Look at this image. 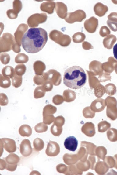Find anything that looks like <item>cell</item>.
I'll return each mask as SVG.
<instances>
[{
    "label": "cell",
    "instance_id": "6da1fadb",
    "mask_svg": "<svg viewBox=\"0 0 117 175\" xmlns=\"http://www.w3.org/2000/svg\"><path fill=\"white\" fill-rule=\"evenodd\" d=\"M48 39L47 33L44 29L40 27L30 28L22 37V47L28 53H37L44 47Z\"/></svg>",
    "mask_w": 117,
    "mask_h": 175
},
{
    "label": "cell",
    "instance_id": "7a4b0ae2",
    "mask_svg": "<svg viewBox=\"0 0 117 175\" xmlns=\"http://www.w3.org/2000/svg\"><path fill=\"white\" fill-rule=\"evenodd\" d=\"M87 79V76L84 70L80 66H74L66 70L63 81L68 87L78 89L84 86Z\"/></svg>",
    "mask_w": 117,
    "mask_h": 175
},
{
    "label": "cell",
    "instance_id": "3957f363",
    "mask_svg": "<svg viewBox=\"0 0 117 175\" xmlns=\"http://www.w3.org/2000/svg\"><path fill=\"white\" fill-rule=\"evenodd\" d=\"M20 160V157L17 155L10 153L2 160V166L0 169L3 170L5 169L10 171H13L16 170Z\"/></svg>",
    "mask_w": 117,
    "mask_h": 175
},
{
    "label": "cell",
    "instance_id": "277c9868",
    "mask_svg": "<svg viewBox=\"0 0 117 175\" xmlns=\"http://www.w3.org/2000/svg\"><path fill=\"white\" fill-rule=\"evenodd\" d=\"M1 145L5 150L9 153L15 152L16 149V146L15 141L13 139L3 138L0 139Z\"/></svg>",
    "mask_w": 117,
    "mask_h": 175
},
{
    "label": "cell",
    "instance_id": "5b68a950",
    "mask_svg": "<svg viewBox=\"0 0 117 175\" xmlns=\"http://www.w3.org/2000/svg\"><path fill=\"white\" fill-rule=\"evenodd\" d=\"M60 152L58 144L55 142L50 141L45 150L47 155L49 156H55L58 154Z\"/></svg>",
    "mask_w": 117,
    "mask_h": 175
},
{
    "label": "cell",
    "instance_id": "8992f818",
    "mask_svg": "<svg viewBox=\"0 0 117 175\" xmlns=\"http://www.w3.org/2000/svg\"><path fill=\"white\" fill-rule=\"evenodd\" d=\"M20 151L21 155L24 157H27L31 155L32 149L29 140L26 139L22 141L20 145Z\"/></svg>",
    "mask_w": 117,
    "mask_h": 175
},
{
    "label": "cell",
    "instance_id": "52a82bcc",
    "mask_svg": "<svg viewBox=\"0 0 117 175\" xmlns=\"http://www.w3.org/2000/svg\"><path fill=\"white\" fill-rule=\"evenodd\" d=\"M78 145V141L74 136L67 137L64 142V146L67 149L74 152L76 149Z\"/></svg>",
    "mask_w": 117,
    "mask_h": 175
},
{
    "label": "cell",
    "instance_id": "ba28073f",
    "mask_svg": "<svg viewBox=\"0 0 117 175\" xmlns=\"http://www.w3.org/2000/svg\"><path fill=\"white\" fill-rule=\"evenodd\" d=\"M48 81H49L55 85H57L60 82V75L55 70H50L46 72Z\"/></svg>",
    "mask_w": 117,
    "mask_h": 175
},
{
    "label": "cell",
    "instance_id": "9c48e42d",
    "mask_svg": "<svg viewBox=\"0 0 117 175\" xmlns=\"http://www.w3.org/2000/svg\"><path fill=\"white\" fill-rule=\"evenodd\" d=\"M87 123L82 127L81 131L86 136L89 137L93 136L95 133V129L93 124Z\"/></svg>",
    "mask_w": 117,
    "mask_h": 175
},
{
    "label": "cell",
    "instance_id": "30bf717a",
    "mask_svg": "<svg viewBox=\"0 0 117 175\" xmlns=\"http://www.w3.org/2000/svg\"><path fill=\"white\" fill-rule=\"evenodd\" d=\"M32 131V129L30 126L24 124L20 126L19 129V132L22 136L29 137L31 135Z\"/></svg>",
    "mask_w": 117,
    "mask_h": 175
},
{
    "label": "cell",
    "instance_id": "8fae6325",
    "mask_svg": "<svg viewBox=\"0 0 117 175\" xmlns=\"http://www.w3.org/2000/svg\"><path fill=\"white\" fill-rule=\"evenodd\" d=\"M44 64L41 61L35 62L34 64V69L36 75H41L43 74V72L45 69Z\"/></svg>",
    "mask_w": 117,
    "mask_h": 175
},
{
    "label": "cell",
    "instance_id": "7c38bea8",
    "mask_svg": "<svg viewBox=\"0 0 117 175\" xmlns=\"http://www.w3.org/2000/svg\"><path fill=\"white\" fill-rule=\"evenodd\" d=\"M48 81L46 73H43L41 75H35L33 78L34 83L37 85H43Z\"/></svg>",
    "mask_w": 117,
    "mask_h": 175
},
{
    "label": "cell",
    "instance_id": "4fadbf2b",
    "mask_svg": "<svg viewBox=\"0 0 117 175\" xmlns=\"http://www.w3.org/2000/svg\"><path fill=\"white\" fill-rule=\"evenodd\" d=\"M13 68L9 66H6L2 70V75L4 77L12 78L15 74Z\"/></svg>",
    "mask_w": 117,
    "mask_h": 175
},
{
    "label": "cell",
    "instance_id": "5bb4252c",
    "mask_svg": "<svg viewBox=\"0 0 117 175\" xmlns=\"http://www.w3.org/2000/svg\"><path fill=\"white\" fill-rule=\"evenodd\" d=\"M76 155H72L68 153L65 154L63 157L65 163L68 165H70L76 163Z\"/></svg>",
    "mask_w": 117,
    "mask_h": 175
},
{
    "label": "cell",
    "instance_id": "9a60e30c",
    "mask_svg": "<svg viewBox=\"0 0 117 175\" xmlns=\"http://www.w3.org/2000/svg\"><path fill=\"white\" fill-rule=\"evenodd\" d=\"M33 144L34 149L36 151L42 150L44 147V144L43 141L39 138H36L34 140Z\"/></svg>",
    "mask_w": 117,
    "mask_h": 175
},
{
    "label": "cell",
    "instance_id": "2e32d148",
    "mask_svg": "<svg viewBox=\"0 0 117 175\" xmlns=\"http://www.w3.org/2000/svg\"><path fill=\"white\" fill-rule=\"evenodd\" d=\"M46 92L42 86H37L34 90V97L35 99L42 98L45 96Z\"/></svg>",
    "mask_w": 117,
    "mask_h": 175
},
{
    "label": "cell",
    "instance_id": "e0dca14e",
    "mask_svg": "<svg viewBox=\"0 0 117 175\" xmlns=\"http://www.w3.org/2000/svg\"><path fill=\"white\" fill-rule=\"evenodd\" d=\"M11 79L12 85L15 88H18L21 86L22 82V76L15 74Z\"/></svg>",
    "mask_w": 117,
    "mask_h": 175
},
{
    "label": "cell",
    "instance_id": "ac0fdd59",
    "mask_svg": "<svg viewBox=\"0 0 117 175\" xmlns=\"http://www.w3.org/2000/svg\"><path fill=\"white\" fill-rule=\"evenodd\" d=\"M107 135L108 139L111 142L117 141V130L114 128L110 129L107 132Z\"/></svg>",
    "mask_w": 117,
    "mask_h": 175
},
{
    "label": "cell",
    "instance_id": "d6986e66",
    "mask_svg": "<svg viewBox=\"0 0 117 175\" xmlns=\"http://www.w3.org/2000/svg\"><path fill=\"white\" fill-rule=\"evenodd\" d=\"M11 85V81L9 78L6 77L0 74V86L4 88L9 87Z\"/></svg>",
    "mask_w": 117,
    "mask_h": 175
},
{
    "label": "cell",
    "instance_id": "ffe728a7",
    "mask_svg": "<svg viewBox=\"0 0 117 175\" xmlns=\"http://www.w3.org/2000/svg\"><path fill=\"white\" fill-rule=\"evenodd\" d=\"M56 108L51 105L48 104L46 105L43 108V115H53L56 111Z\"/></svg>",
    "mask_w": 117,
    "mask_h": 175
},
{
    "label": "cell",
    "instance_id": "44dd1931",
    "mask_svg": "<svg viewBox=\"0 0 117 175\" xmlns=\"http://www.w3.org/2000/svg\"><path fill=\"white\" fill-rule=\"evenodd\" d=\"M48 129L47 125L44 122H40L37 124L34 127L36 132L42 133L46 132Z\"/></svg>",
    "mask_w": 117,
    "mask_h": 175
},
{
    "label": "cell",
    "instance_id": "7402d4cb",
    "mask_svg": "<svg viewBox=\"0 0 117 175\" xmlns=\"http://www.w3.org/2000/svg\"><path fill=\"white\" fill-rule=\"evenodd\" d=\"M51 132L54 136H60L62 131V127L56 126L54 124L51 126L50 129Z\"/></svg>",
    "mask_w": 117,
    "mask_h": 175
},
{
    "label": "cell",
    "instance_id": "603a6c76",
    "mask_svg": "<svg viewBox=\"0 0 117 175\" xmlns=\"http://www.w3.org/2000/svg\"><path fill=\"white\" fill-rule=\"evenodd\" d=\"M26 70V68L24 65H18L15 68V73L17 75L22 76L25 74Z\"/></svg>",
    "mask_w": 117,
    "mask_h": 175
},
{
    "label": "cell",
    "instance_id": "cb8c5ba5",
    "mask_svg": "<svg viewBox=\"0 0 117 175\" xmlns=\"http://www.w3.org/2000/svg\"><path fill=\"white\" fill-rule=\"evenodd\" d=\"M28 60V57L26 55L23 54H18L16 57L15 62L17 63H26Z\"/></svg>",
    "mask_w": 117,
    "mask_h": 175
},
{
    "label": "cell",
    "instance_id": "d4e9b609",
    "mask_svg": "<svg viewBox=\"0 0 117 175\" xmlns=\"http://www.w3.org/2000/svg\"><path fill=\"white\" fill-rule=\"evenodd\" d=\"M105 163L108 168H112L115 167V162L114 157L111 156H108L105 158Z\"/></svg>",
    "mask_w": 117,
    "mask_h": 175
},
{
    "label": "cell",
    "instance_id": "484cf974",
    "mask_svg": "<svg viewBox=\"0 0 117 175\" xmlns=\"http://www.w3.org/2000/svg\"><path fill=\"white\" fill-rule=\"evenodd\" d=\"M43 122L46 124L50 125L54 121L55 117L53 115H43Z\"/></svg>",
    "mask_w": 117,
    "mask_h": 175
},
{
    "label": "cell",
    "instance_id": "4316f807",
    "mask_svg": "<svg viewBox=\"0 0 117 175\" xmlns=\"http://www.w3.org/2000/svg\"><path fill=\"white\" fill-rule=\"evenodd\" d=\"M65 120L62 116H58L55 118L53 124L57 126L61 127L64 125Z\"/></svg>",
    "mask_w": 117,
    "mask_h": 175
},
{
    "label": "cell",
    "instance_id": "83f0119b",
    "mask_svg": "<svg viewBox=\"0 0 117 175\" xmlns=\"http://www.w3.org/2000/svg\"><path fill=\"white\" fill-rule=\"evenodd\" d=\"M0 104L1 106L7 105L8 103V99L6 95L4 93L0 94Z\"/></svg>",
    "mask_w": 117,
    "mask_h": 175
},
{
    "label": "cell",
    "instance_id": "f1b7e54d",
    "mask_svg": "<svg viewBox=\"0 0 117 175\" xmlns=\"http://www.w3.org/2000/svg\"><path fill=\"white\" fill-rule=\"evenodd\" d=\"M56 169L58 172L66 174L67 170L68 168L65 164H60L57 166Z\"/></svg>",
    "mask_w": 117,
    "mask_h": 175
},
{
    "label": "cell",
    "instance_id": "f546056e",
    "mask_svg": "<svg viewBox=\"0 0 117 175\" xmlns=\"http://www.w3.org/2000/svg\"><path fill=\"white\" fill-rule=\"evenodd\" d=\"M44 89L47 92L51 91L53 88L52 83L49 81H47L42 85Z\"/></svg>",
    "mask_w": 117,
    "mask_h": 175
},
{
    "label": "cell",
    "instance_id": "4dcf8cb0",
    "mask_svg": "<svg viewBox=\"0 0 117 175\" xmlns=\"http://www.w3.org/2000/svg\"><path fill=\"white\" fill-rule=\"evenodd\" d=\"M103 125V126L98 125V131L99 132H105L111 127L110 124L108 122L105 125Z\"/></svg>",
    "mask_w": 117,
    "mask_h": 175
},
{
    "label": "cell",
    "instance_id": "1f68e13d",
    "mask_svg": "<svg viewBox=\"0 0 117 175\" xmlns=\"http://www.w3.org/2000/svg\"><path fill=\"white\" fill-rule=\"evenodd\" d=\"M1 60L3 64H7L10 60V57L8 55L3 54L1 57Z\"/></svg>",
    "mask_w": 117,
    "mask_h": 175
},
{
    "label": "cell",
    "instance_id": "d6a6232c",
    "mask_svg": "<svg viewBox=\"0 0 117 175\" xmlns=\"http://www.w3.org/2000/svg\"><path fill=\"white\" fill-rule=\"evenodd\" d=\"M59 96L58 95H56L54 96L52 99L53 103L56 105H58L61 103L62 102H61L59 100Z\"/></svg>",
    "mask_w": 117,
    "mask_h": 175
},
{
    "label": "cell",
    "instance_id": "836d02e7",
    "mask_svg": "<svg viewBox=\"0 0 117 175\" xmlns=\"http://www.w3.org/2000/svg\"><path fill=\"white\" fill-rule=\"evenodd\" d=\"M113 53L114 57L117 60V43L113 46Z\"/></svg>",
    "mask_w": 117,
    "mask_h": 175
},
{
    "label": "cell",
    "instance_id": "e575fe53",
    "mask_svg": "<svg viewBox=\"0 0 117 175\" xmlns=\"http://www.w3.org/2000/svg\"><path fill=\"white\" fill-rule=\"evenodd\" d=\"M114 157L115 159V167L117 169V154H116L114 156Z\"/></svg>",
    "mask_w": 117,
    "mask_h": 175
}]
</instances>
